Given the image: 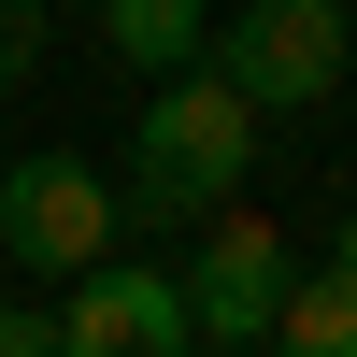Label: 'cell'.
<instances>
[{
    "label": "cell",
    "mask_w": 357,
    "mask_h": 357,
    "mask_svg": "<svg viewBox=\"0 0 357 357\" xmlns=\"http://www.w3.org/2000/svg\"><path fill=\"white\" fill-rule=\"evenodd\" d=\"M0 357H57V301H0Z\"/></svg>",
    "instance_id": "obj_9"
},
{
    "label": "cell",
    "mask_w": 357,
    "mask_h": 357,
    "mask_svg": "<svg viewBox=\"0 0 357 357\" xmlns=\"http://www.w3.org/2000/svg\"><path fill=\"white\" fill-rule=\"evenodd\" d=\"M329 257H343V272H357V215H343V229H329Z\"/></svg>",
    "instance_id": "obj_10"
},
{
    "label": "cell",
    "mask_w": 357,
    "mask_h": 357,
    "mask_svg": "<svg viewBox=\"0 0 357 357\" xmlns=\"http://www.w3.org/2000/svg\"><path fill=\"white\" fill-rule=\"evenodd\" d=\"M43 15H57V0H0V100H15L29 57H43Z\"/></svg>",
    "instance_id": "obj_8"
},
{
    "label": "cell",
    "mask_w": 357,
    "mask_h": 357,
    "mask_svg": "<svg viewBox=\"0 0 357 357\" xmlns=\"http://www.w3.org/2000/svg\"><path fill=\"white\" fill-rule=\"evenodd\" d=\"M186 272H158V257L100 243L72 286H57V357H186Z\"/></svg>",
    "instance_id": "obj_4"
},
{
    "label": "cell",
    "mask_w": 357,
    "mask_h": 357,
    "mask_svg": "<svg viewBox=\"0 0 357 357\" xmlns=\"http://www.w3.org/2000/svg\"><path fill=\"white\" fill-rule=\"evenodd\" d=\"M272 343H301V357H357V272H343V257L286 272V301H272Z\"/></svg>",
    "instance_id": "obj_6"
},
{
    "label": "cell",
    "mask_w": 357,
    "mask_h": 357,
    "mask_svg": "<svg viewBox=\"0 0 357 357\" xmlns=\"http://www.w3.org/2000/svg\"><path fill=\"white\" fill-rule=\"evenodd\" d=\"M200 29H215V0H100V43L129 57V72H186Z\"/></svg>",
    "instance_id": "obj_7"
},
{
    "label": "cell",
    "mask_w": 357,
    "mask_h": 357,
    "mask_svg": "<svg viewBox=\"0 0 357 357\" xmlns=\"http://www.w3.org/2000/svg\"><path fill=\"white\" fill-rule=\"evenodd\" d=\"M114 229H129V215H114V172H100V158H72V143H43V158L0 172V257H15L29 286H72Z\"/></svg>",
    "instance_id": "obj_3"
},
{
    "label": "cell",
    "mask_w": 357,
    "mask_h": 357,
    "mask_svg": "<svg viewBox=\"0 0 357 357\" xmlns=\"http://www.w3.org/2000/svg\"><path fill=\"white\" fill-rule=\"evenodd\" d=\"M257 143H272V114H257L215 57H186V72H158V100L129 114V186H114V215L158 229V243H186L215 200H243Z\"/></svg>",
    "instance_id": "obj_1"
},
{
    "label": "cell",
    "mask_w": 357,
    "mask_h": 357,
    "mask_svg": "<svg viewBox=\"0 0 357 357\" xmlns=\"http://www.w3.org/2000/svg\"><path fill=\"white\" fill-rule=\"evenodd\" d=\"M200 57H215V72L243 86L257 114H314V100H343L357 15H343V0H243V15H215V29H200Z\"/></svg>",
    "instance_id": "obj_2"
},
{
    "label": "cell",
    "mask_w": 357,
    "mask_h": 357,
    "mask_svg": "<svg viewBox=\"0 0 357 357\" xmlns=\"http://www.w3.org/2000/svg\"><path fill=\"white\" fill-rule=\"evenodd\" d=\"M286 272H301V243L257 229L243 200H215V215H200V257H186V329H200V343H272Z\"/></svg>",
    "instance_id": "obj_5"
},
{
    "label": "cell",
    "mask_w": 357,
    "mask_h": 357,
    "mask_svg": "<svg viewBox=\"0 0 357 357\" xmlns=\"http://www.w3.org/2000/svg\"><path fill=\"white\" fill-rule=\"evenodd\" d=\"M343 100H357V57H343Z\"/></svg>",
    "instance_id": "obj_11"
}]
</instances>
